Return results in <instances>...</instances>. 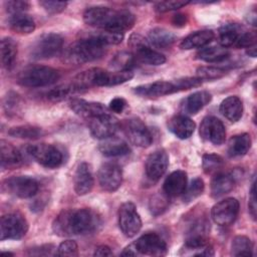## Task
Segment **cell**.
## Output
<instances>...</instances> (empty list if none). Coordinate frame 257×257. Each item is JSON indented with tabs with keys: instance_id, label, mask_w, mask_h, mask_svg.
<instances>
[{
	"instance_id": "cell-31",
	"label": "cell",
	"mask_w": 257,
	"mask_h": 257,
	"mask_svg": "<svg viewBox=\"0 0 257 257\" xmlns=\"http://www.w3.org/2000/svg\"><path fill=\"white\" fill-rule=\"evenodd\" d=\"M220 112L230 121H238L243 114L242 100L236 96L231 95L225 98L220 104Z\"/></svg>"
},
{
	"instance_id": "cell-26",
	"label": "cell",
	"mask_w": 257,
	"mask_h": 257,
	"mask_svg": "<svg viewBox=\"0 0 257 257\" xmlns=\"http://www.w3.org/2000/svg\"><path fill=\"white\" fill-rule=\"evenodd\" d=\"M234 186H235V177L232 174L219 172L214 175L211 181V186H210L211 196L215 199L220 198L228 194L229 192H231Z\"/></svg>"
},
{
	"instance_id": "cell-30",
	"label": "cell",
	"mask_w": 257,
	"mask_h": 257,
	"mask_svg": "<svg viewBox=\"0 0 257 257\" xmlns=\"http://www.w3.org/2000/svg\"><path fill=\"white\" fill-rule=\"evenodd\" d=\"M251 138L249 134H240L233 136L228 142L227 154L230 158H239L245 156L251 148Z\"/></svg>"
},
{
	"instance_id": "cell-9",
	"label": "cell",
	"mask_w": 257,
	"mask_h": 257,
	"mask_svg": "<svg viewBox=\"0 0 257 257\" xmlns=\"http://www.w3.org/2000/svg\"><path fill=\"white\" fill-rule=\"evenodd\" d=\"M28 222L20 213H9L3 215L0 221V239L18 240L24 237L28 231Z\"/></svg>"
},
{
	"instance_id": "cell-15",
	"label": "cell",
	"mask_w": 257,
	"mask_h": 257,
	"mask_svg": "<svg viewBox=\"0 0 257 257\" xmlns=\"http://www.w3.org/2000/svg\"><path fill=\"white\" fill-rule=\"evenodd\" d=\"M118 127V120L109 112L88 119L89 132L93 138L98 140L114 136Z\"/></svg>"
},
{
	"instance_id": "cell-23",
	"label": "cell",
	"mask_w": 257,
	"mask_h": 257,
	"mask_svg": "<svg viewBox=\"0 0 257 257\" xmlns=\"http://www.w3.org/2000/svg\"><path fill=\"white\" fill-rule=\"evenodd\" d=\"M188 185L187 173L182 170H177L171 173L165 180L163 192L169 197L174 198L182 195Z\"/></svg>"
},
{
	"instance_id": "cell-8",
	"label": "cell",
	"mask_w": 257,
	"mask_h": 257,
	"mask_svg": "<svg viewBox=\"0 0 257 257\" xmlns=\"http://www.w3.org/2000/svg\"><path fill=\"white\" fill-rule=\"evenodd\" d=\"M2 190L18 198L29 199L37 194L39 184L29 176H13L3 181Z\"/></svg>"
},
{
	"instance_id": "cell-11",
	"label": "cell",
	"mask_w": 257,
	"mask_h": 257,
	"mask_svg": "<svg viewBox=\"0 0 257 257\" xmlns=\"http://www.w3.org/2000/svg\"><path fill=\"white\" fill-rule=\"evenodd\" d=\"M118 225L124 236L132 238L142 228V219L133 202H124L118 209Z\"/></svg>"
},
{
	"instance_id": "cell-43",
	"label": "cell",
	"mask_w": 257,
	"mask_h": 257,
	"mask_svg": "<svg viewBox=\"0 0 257 257\" xmlns=\"http://www.w3.org/2000/svg\"><path fill=\"white\" fill-rule=\"evenodd\" d=\"M226 70L221 67L215 66H201L197 69V77L203 80H215L223 77Z\"/></svg>"
},
{
	"instance_id": "cell-13",
	"label": "cell",
	"mask_w": 257,
	"mask_h": 257,
	"mask_svg": "<svg viewBox=\"0 0 257 257\" xmlns=\"http://www.w3.org/2000/svg\"><path fill=\"white\" fill-rule=\"evenodd\" d=\"M239 213V202L235 198H226L215 204L211 210L213 221L219 226H229Z\"/></svg>"
},
{
	"instance_id": "cell-5",
	"label": "cell",
	"mask_w": 257,
	"mask_h": 257,
	"mask_svg": "<svg viewBox=\"0 0 257 257\" xmlns=\"http://www.w3.org/2000/svg\"><path fill=\"white\" fill-rule=\"evenodd\" d=\"M131 52L135 55L137 62L148 65H162L166 62L164 54L154 50L150 42L141 34L133 33L127 41Z\"/></svg>"
},
{
	"instance_id": "cell-35",
	"label": "cell",
	"mask_w": 257,
	"mask_h": 257,
	"mask_svg": "<svg viewBox=\"0 0 257 257\" xmlns=\"http://www.w3.org/2000/svg\"><path fill=\"white\" fill-rule=\"evenodd\" d=\"M230 52L223 46H205L201 48L196 57L206 62H220L228 58Z\"/></svg>"
},
{
	"instance_id": "cell-22",
	"label": "cell",
	"mask_w": 257,
	"mask_h": 257,
	"mask_svg": "<svg viewBox=\"0 0 257 257\" xmlns=\"http://www.w3.org/2000/svg\"><path fill=\"white\" fill-rule=\"evenodd\" d=\"M73 184H74V191L78 196H84L93 188V177L91 173V169L87 163H81L78 165L74 178H73Z\"/></svg>"
},
{
	"instance_id": "cell-24",
	"label": "cell",
	"mask_w": 257,
	"mask_h": 257,
	"mask_svg": "<svg viewBox=\"0 0 257 257\" xmlns=\"http://www.w3.org/2000/svg\"><path fill=\"white\" fill-rule=\"evenodd\" d=\"M195 127V122L184 114L174 115L168 121V128L181 140L189 139L193 135Z\"/></svg>"
},
{
	"instance_id": "cell-3",
	"label": "cell",
	"mask_w": 257,
	"mask_h": 257,
	"mask_svg": "<svg viewBox=\"0 0 257 257\" xmlns=\"http://www.w3.org/2000/svg\"><path fill=\"white\" fill-rule=\"evenodd\" d=\"M219 42L225 48H249L256 45V34L238 23H226L219 28Z\"/></svg>"
},
{
	"instance_id": "cell-34",
	"label": "cell",
	"mask_w": 257,
	"mask_h": 257,
	"mask_svg": "<svg viewBox=\"0 0 257 257\" xmlns=\"http://www.w3.org/2000/svg\"><path fill=\"white\" fill-rule=\"evenodd\" d=\"M149 42L156 47L159 48H167L170 47L176 41V35L162 27L153 28L149 32Z\"/></svg>"
},
{
	"instance_id": "cell-1",
	"label": "cell",
	"mask_w": 257,
	"mask_h": 257,
	"mask_svg": "<svg viewBox=\"0 0 257 257\" xmlns=\"http://www.w3.org/2000/svg\"><path fill=\"white\" fill-rule=\"evenodd\" d=\"M83 21L101 30L122 32L131 29L136 22V16L125 9H112L104 6H93L83 12Z\"/></svg>"
},
{
	"instance_id": "cell-4",
	"label": "cell",
	"mask_w": 257,
	"mask_h": 257,
	"mask_svg": "<svg viewBox=\"0 0 257 257\" xmlns=\"http://www.w3.org/2000/svg\"><path fill=\"white\" fill-rule=\"evenodd\" d=\"M58 70L45 65H29L21 70L17 82L25 87H41L56 82L59 78Z\"/></svg>"
},
{
	"instance_id": "cell-42",
	"label": "cell",
	"mask_w": 257,
	"mask_h": 257,
	"mask_svg": "<svg viewBox=\"0 0 257 257\" xmlns=\"http://www.w3.org/2000/svg\"><path fill=\"white\" fill-rule=\"evenodd\" d=\"M149 208L154 216L163 214L169 208V197L165 193L154 195L150 200Z\"/></svg>"
},
{
	"instance_id": "cell-29",
	"label": "cell",
	"mask_w": 257,
	"mask_h": 257,
	"mask_svg": "<svg viewBox=\"0 0 257 257\" xmlns=\"http://www.w3.org/2000/svg\"><path fill=\"white\" fill-rule=\"evenodd\" d=\"M0 155L2 169L15 168L21 165L23 162L21 152L4 140L0 142Z\"/></svg>"
},
{
	"instance_id": "cell-48",
	"label": "cell",
	"mask_w": 257,
	"mask_h": 257,
	"mask_svg": "<svg viewBox=\"0 0 257 257\" xmlns=\"http://www.w3.org/2000/svg\"><path fill=\"white\" fill-rule=\"evenodd\" d=\"M177 92L183 91V90H188L193 87H198L202 84V80L199 79L197 76L196 77H183L179 78L176 81H174Z\"/></svg>"
},
{
	"instance_id": "cell-20",
	"label": "cell",
	"mask_w": 257,
	"mask_h": 257,
	"mask_svg": "<svg viewBox=\"0 0 257 257\" xmlns=\"http://www.w3.org/2000/svg\"><path fill=\"white\" fill-rule=\"evenodd\" d=\"M134 92L144 97H160L177 92V88L174 82L171 81H155L152 83H146L134 88Z\"/></svg>"
},
{
	"instance_id": "cell-53",
	"label": "cell",
	"mask_w": 257,
	"mask_h": 257,
	"mask_svg": "<svg viewBox=\"0 0 257 257\" xmlns=\"http://www.w3.org/2000/svg\"><path fill=\"white\" fill-rule=\"evenodd\" d=\"M249 212L250 215L252 216V218L255 220L256 219V210H257V206H256V191H255V184H252L251 187V191H250V196H249Z\"/></svg>"
},
{
	"instance_id": "cell-58",
	"label": "cell",
	"mask_w": 257,
	"mask_h": 257,
	"mask_svg": "<svg viewBox=\"0 0 257 257\" xmlns=\"http://www.w3.org/2000/svg\"><path fill=\"white\" fill-rule=\"evenodd\" d=\"M2 254H3V255H13V254L10 253V252H2Z\"/></svg>"
},
{
	"instance_id": "cell-50",
	"label": "cell",
	"mask_w": 257,
	"mask_h": 257,
	"mask_svg": "<svg viewBox=\"0 0 257 257\" xmlns=\"http://www.w3.org/2000/svg\"><path fill=\"white\" fill-rule=\"evenodd\" d=\"M39 4L49 14L60 13L67 6V2H63V1H40Z\"/></svg>"
},
{
	"instance_id": "cell-52",
	"label": "cell",
	"mask_w": 257,
	"mask_h": 257,
	"mask_svg": "<svg viewBox=\"0 0 257 257\" xmlns=\"http://www.w3.org/2000/svg\"><path fill=\"white\" fill-rule=\"evenodd\" d=\"M127 106V102L122 97H114L109 102V109L113 112L120 113Z\"/></svg>"
},
{
	"instance_id": "cell-54",
	"label": "cell",
	"mask_w": 257,
	"mask_h": 257,
	"mask_svg": "<svg viewBox=\"0 0 257 257\" xmlns=\"http://www.w3.org/2000/svg\"><path fill=\"white\" fill-rule=\"evenodd\" d=\"M93 255L94 256H112L113 253H112L111 249L108 246L100 245V246L95 248Z\"/></svg>"
},
{
	"instance_id": "cell-10",
	"label": "cell",
	"mask_w": 257,
	"mask_h": 257,
	"mask_svg": "<svg viewBox=\"0 0 257 257\" xmlns=\"http://www.w3.org/2000/svg\"><path fill=\"white\" fill-rule=\"evenodd\" d=\"M27 155L35 160L42 167L47 169H56L63 163L61 152L54 146L48 144L30 145L26 149Z\"/></svg>"
},
{
	"instance_id": "cell-21",
	"label": "cell",
	"mask_w": 257,
	"mask_h": 257,
	"mask_svg": "<svg viewBox=\"0 0 257 257\" xmlns=\"http://www.w3.org/2000/svg\"><path fill=\"white\" fill-rule=\"evenodd\" d=\"M212 99L210 92L206 90L196 91L185 97L180 103V110L184 115H194L206 106Z\"/></svg>"
},
{
	"instance_id": "cell-41",
	"label": "cell",
	"mask_w": 257,
	"mask_h": 257,
	"mask_svg": "<svg viewBox=\"0 0 257 257\" xmlns=\"http://www.w3.org/2000/svg\"><path fill=\"white\" fill-rule=\"evenodd\" d=\"M204 188L205 185L201 178H195L194 180H192L190 185H187L184 193L182 194L184 203H191L192 201L197 199L204 192Z\"/></svg>"
},
{
	"instance_id": "cell-12",
	"label": "cell",
	"mask_w": 257,
	"mask_h": 257,
	"mask_svg": "<svg viewBox=\"0 0 257 257\" xmlns=\"http://www.w3.org/2000/svg\"><path fill=\"white\" fill-rule=\"evenodd\" d=\"M122 130L130 142L140 148H147L153 143V136L147 125L139 117L124 119Z\"/></svg>"
},
{
	"instance_id": "cell-36",
	"label": "cell",
	"mask_w": 257,
	"mask_h": 257,
	"mask_svg": "<svg viewBox=\"0 0 257 257\" xmlns=\"http://www.w3.org/2000/svg\"><path fill=\"white\" fill-rule=\"evenodd\" d=\"M71 213L72 210L61 211L52 222L53 232L60 237L72 236L71 228Z\"/></svg>"
},
{
	"instance_id": "cell-2",
	"label": "cell",
	"mask_w": 257,
	"mask_h": 257,
	"mask_svg": "<svg viewBox=\"0 0 257 257\" xmlns=\"http://www.w3.org/2000/svg\"><path fill=\"white\" fill-rule=\"evenodd\" d=\"M106 51V45L100 42L93 33L73 42L67 50V58L75 64L91 62L101 58Z\"/></svg>"
},
{
	"instance_id": "cell-27",
	"label": "cell",
	"mask_w": 257,
	"mask_h": 257,
	"mask_svg": "<svg viewBox=\"0 0 257 257\" xmlns=\"http://www.w3.org/2000/svg\"><path fill=\"white\" fill-rule=\"evenodd\" d=\"M133 77V71H107L98 67L96 86H114L131 80Z\"/></svg>"
},
{
	"instance_id": "cell-19",
	"label": "cell",
	"mask_w": 257,
	"mask_h": 257,
	"mask_svg": "<svg viewBox=\"0 0 257 257\" xmlns=\"http://www.w3.org/2000/svg\"><path fill=\"white\" fill-rule=\"evenodd\" d=\"M69 106L77 115L84 117L87 120L109 112L107 107H105L102 103L87 101L81 98H72L69 101Z\"/></svg>"
},
{
	"instance_id": "cell-28",
	"label": "cell",
	"mask_w": 257,
	"mask_h": 257,
	"mask_svg": "<svg viewBox=\"0 0 257 257\" xmlns=\"http://www.w3.org/2000/svg\"><path fill=\"white\" fill-rule=\"evenodd\" d=\"M215 38V33L212 30H199L189 34L180 43V47L185 50L203 48Z\"/></svg>"
},
{
	"instance_id": "cell-57",
	"label": "cell",
	"mask_w": 257,
	"mask_h": 257,
	"mask_svg": "<svg viewBox=\"0 0 257 257\" xmlns=\"http://www.w3.org/2000/svg\"><path fill=\"white\" fill-rule=\"evenodd\" d=\"M246 53H247L249 56L255 57V56H256V45H253V46H251V47L247 48Z\"/></svg>"
},
{
	"instance_id": "cell-46",
	"label": "cell",
	"mask_w": 257,
	"mask_h": 257,
	"mask_svg": "<svg viewBox=\"0 0 257 257\" xmlns=\"http://www.w3.org/2000/svg\"><path fill=\"white\" fill-rule=\"evenodd\" d=\"M57 255L59 256H77L78 246L73 240H65L59 244L57 247Z\"/></svg>"
},
{
	"instance_id": "cell-6",
	"label": "cell",
	"mask_w": 257,
	"mask_h": 257,
	"mask_svg": "<svg viewBox=\"0 0 257 257\" xmlns=\"http://www.w3.org/2000/svg\"><path fill=\"white\" fill-rule=\"evenodd\" d=\"M102 224L101 216L92 209L72 210L71 228L73 235L93 234L100 230Z\"/></svg>"
},
{
	"instance_id": "cell-55",
	"label": "cell",
	"mask_w": 257,
	"mask_h": 257,
	"mask_svg": "<svg viewBox=\"0 0 257 257\" xmlns=\"http://www.w3.org/2000/svg\"><path fill=\"white\" fill-rule=\"evenodd\" d=\"M172 23H173V25H175L176 27H183V26H185L186 23H187V16H186L185 14H182V13L176 14V15L173 16Z\"/></svg>"
},
{
	"instance_id": "cell-38",
	"label": "cell",
	"mask_w": 257,
	"mask_h": 257,
	"mask_svg": "<svg viewBox=\"0 0 257 257\" xmlns=\"http://www.w3.org/2000/svg\"><path fill=\"white\" fill-rule=\"evenodd\" d=\"M44 131L38 126L34 125H17L11 127L8 131V135L13 138L24 139V140H37L44 135Z\"/></svg>"
},
{
	"instance_id": "cell-40",
	"label": "cell",
	"mask_w": 257,
	"mask_h": 257,
	"mask_svg": "<svg viewBox=\"0 0 257 257\" xmlns=\"http://www.w3.org/2000/svg\"><path fill=\"white\" fill-rule=\"evenodd\" d=\"M224 166V160L222 157L216 154H205L202 159V168L205 174L212 175L221 171Z\"/></svg>"
},
{
	"instance_id": "cell-33",
	"label": "cell",
	"mask_w": 257,
	"mask_h": 257,
	"mask_svg": "<svg viewBox=\"0 0 257 257\" xmlns=\"http://www.w3.org/2000/svg\"><path fill=\"white\" fill-rule=\"evenodd\" d=\"M8 23L9 27L18 34H30L35 29L33 18L25 13L11 15Z\"/></svg>"
},
{
	"instance_id": "cell-16",
	"label": "cell",
	"mask_w": 257,
	"mask_h": 257,
	"mask_svg": "<svg viewBox=\"0 0 257 257\" xmlns=\"http://www.w3.org/2000/svg\"><path fill=\"white\" fill-rule=\"evenodd\" d=\"M200 136L203 140L220 146L225 142L226 130L223 122L216 116L208 115L204 117L200 125Z\"/></svg>"
},
{
	"instance_id": "cell-47",
	"label": "cell",
	"mask_w": 257,
	"mask_h": 257,
	"mask_svg": "<svg viewBox=\"0 0 257 257\" xmlns=\"http://www.w3.org/2000/svg\"><path fill=\"white\" fill-rule=\"evenodd\" d=\"M190 2L189 1H162V2H158L155 5V9L160 12V13H164V12H168V11H173V10H178L186 5H188Z\"/></svg>"
},
{
	"instance_id": "cell-25",
	"label": "cell",
	"mask_w": 257,
	"mask_h": 257,
	"mask_svg": "<svg viewBox=\"0 0 257 257\" xmlns=\"http://www.w3.org/2000/svg\"><path fill=\"white\" fill-rule=\"evenodd\" d=\"M98 145L99 152L105 157H121L131 153L128 145L115 136L100 140Z\"/></svg>"
},
{
	"instance_id": "cell-7",
	"label": "cell",
	"mask_w": 257,
	"mask_h": 257,
	"mask_svg": "<svg viewBox=\"0 0 257 257\" xmlns=\"http://www.w3.org/2000/svg\"><path fill=\"white\" fill-rule=\"evenodd\" d=\"M63 37L58 33H44L33 43L30 55L33 59H49L58 55L63 47Z\"/></svg>"
},
{
	"instance_id": "cell-17",
	"label": "cell",
	"mask_w": 257,
	"mask_h": 257,
	"mask_svg": "<svg viewBox=\"0 0 257 257\" xmlns=\"http://www.w3.org/2000/svg\"><path fill=\"white\" fill-rule=\"evenodd\" d=\"M97 179L100 188L105 191L112 193L116 191L122 182V172L119 166L112 163H105L100 166Z\"/></svg>"
},
{
	"instance_id": "cell-49",
	"label": "cell",
	"mask_w": 257,
	"mask_h": 257,
	"mask_svg": "<svg viewBox=\"0 0 257 257\" xmlns=\"http://www.w3.org/2000/svg\"><path fill=\"white\" fill-rule=\"evenodd\" d=\"M4 4H5L6 11L8 13H10L11 15L24 13L29 8V3L26 1H21V0L6 1Z\"/></svg>"
},
{
	"instance_id": "cell-51",
	"label": "cell",
	"mask_w": 257,
	"mask_h": 257,
	"mask_svg": "<svg viewBox=\"0 0 257 257\" xmlns=\"http://www.w3.org/2000/svg\"><path fill=\"white\" fill-rule=\"evenodd\" d=\"M28 255L34 256H47V255H57V248L52 244H45L35 248H31Z\"/></svg>"
},
{
	"instance_id": "cell-37",
	"label": "cell",
	"mask_w": 257,
	"mask_h": 257,
	"mask_svg": "<svg viewBox=\"0 0 257 257\" xmlns=\"http://www.w3.org/2000/svg\"><path fill=\"white\" fill-rule=\"evenodd\" d=\"M137 63V59L131 51H120L113 56L110 61V66L114 71H132V68Z\"/></svg>"
},
{
	"instance_id": "cell-14",
	"label": "cell",
	"mask_w": 257,
	"mask_h": 257,
	"mask_svg": "<svg viewBox=\"0 0 257 257\" xmlns=\"http://www.w3.org/2000/svg\"><path fill=\"white\" fill-rule=\"evenodd\" d=\"M139 254L149 256H165L168 251L167 243L157 233H146L133 243Z\"/></svg>"
},
{
	"instance_id": "cell-44",
	"label": "cell",
	"mask_w": 257,
	"mask_h": 257,
	"mask_svg": "<svg viewBox=\"0 0 257 257\" xmlns=\"http://www.w3.org/2000/svg\"><path fill=\"white\" fill-rule=\"evenodd\" d=\"M93 35L104 45H115L122 41L123 33L115 32L109 30H101L98 32H93Z\"/></svg>"
},
{
	"instance_id": "cell-56",
	"label": "cell",
	"mask_w": 257,
	"mask_h": 257,
	"mask_svg": "<svg viewBox=\"0 0 257 257\" xmlns=\"http://www.w3.org/2000/svg\"><path fill=\"white\" fill-rule=\"evenodd\" d=\"M139 253L137 252L134 244H131L130 246H127L122 252H121V255L122 256H136L138 255Z\"/></svg>"
},
{
	"instance_id": "cell-18",
	"label": "cell",
	"mask_w": 257,
	"mask_h": 257,
	"mask_svg": "<svg viewBox=\"0 0 257 257\" xmlns=\"http://www.w3.org/2000/svg\"><path fill=\"white\" fill-rule=\"evenodd\" d=\"M169 166V156L163 149L153 152L146 161V176L152 182H157L166 173Z\"/></svg>"
},
{
	"instance_id": "cell-39",
	"label": "cell",
	"mask_w": 257,
	"mask_h": 257,
	"mask_svg": "<svg viewBox=\"0 0 257 257\" xmlns=\"http://www.w3.org/2000/svg\"><path fill=\"white\" fill-rule=\"evenodd\" d=\"M231 254L233 256H252L253 255V243L252 241L243 235L234 237L231 243Z\"/></svg>"
},
{
	"instance_id": "cell-45",
	"label": "cell",
	"mask_w": 257,
	"mask_h": 257,
	"mask_svg": "<svg viewBox=\"0 0 257 257\" xmlns=\"http://www.w3.org/2000/svg\"><path fill=\"white\" fill-rule=\"evenodd\" d=\"M72 93H75V90L72 87V85L69 83V84H65V85L64 84L59 85V86L49 90L47 92L46 96L49 100L60 101V100H63L64 98H66L67 96H69Z\"/></svg>"
},
{
	"instance_id": "cell-32",
	"label": "cell",
	"mask_w": 257,
	"mask_h": 257,
	"mask_svg": "<svg viewBox=\"0 0 257 257\" xmlns=\"http://www.w3.org/2000/svg\"><path fill=\"white\" fill-rule=\"evenodd\" d=\"M0 53L2 66L5 69L10 70L14 66L17 57V44L14 41V39L10 37L2 38L0 45Z\"/></svg>"
}]
</instances>
